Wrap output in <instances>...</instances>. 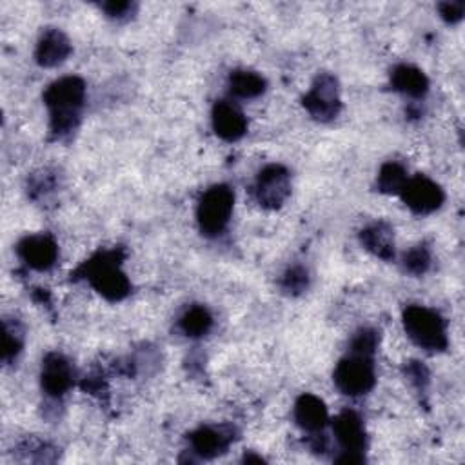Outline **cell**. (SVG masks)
Returning a JSON list of instances; mask_svg holds the SVG:
<instances>
[{
  "mask_svg": "<svg viewBox=\"0 0 465 465\" xmlns=\"http://www.w3.org/2000/svg\"><path fill=\"white\" fill-rule=\"evenodd\" d=\"M401 200L405 205L416 214H429L441 207L445 194L443 189L423 174H416L407 178L403 189L400 191Z\"/></svg>",
  "mask_w": 465,
  "mask_h": 465,
  "instance_id": "obj_8",
  "label": "cell"
},
{
  "mask_svg": "<svg viewBox=\"0 0 465 465\" xmlns=\"http://www.w3.org/2000/svg\"><path fill=\"white\" fill-rule=\"evenodd\" d=\"M332 430L340 447L343 449V454L363 456L361 450L367 445L365 427L354 411H341L332 421Z\"/></svg>",
  "mask_w": 465,
  "mask_h": 465,
  "instance_id": "obj_11",
  "label": "cell"
},
{
  "mask_svg": "<svg viewBox=\"0 0 465 465\" xmlns=\"http://www.w3.org/2000/svg\"><path fill=\"white\" fill-rule=\"evenodd\" d=\"M291 194L289 171L280 163L265 165L254 182V198L263 209H278Z\"/></svg>",
  "mask_w": 465,
  "mask_h": 465,
  "instance_id": "obj_7",
  "label": "cell"
},
{
  "mask_svg": "<svg viewBox=\"0 0 465 465\" xmlns=\"http://www.w3.org/2000/svg\"><path fill=\"white\" fill-rule=\"evenodd\" d=\"M234 205V193L231 187L218 183L209 187L196 207V220L202 234L218 236L227 227Z\"/></svg>",
  "mask_w": 465,
  "mask_h": 465,
  "instance_id": "obj_4",
  "label": "cell"
},
{
  "mask_svg": "<svg viewBox=\"0 0 465 465\" xmlns=\"http://www.w3.org/2000/svg\"><path fill=\"white\" fill-rule=\"evenodd\" d=\"M22 349V336L16 329H11L9 322L4 320V349H2V360L9 361L13 360Z\"/></svg>",
  "mask_w": 465,
  "mask_h": 465,
  "instance_id": "obj_24",
  "label": "cell"
},
{
  "mask_svg": "<svg viewBox=\"0 0 465 465\" xmlns=\"http://www.w3.org/2000/svg\"><path fill=\"white\" fill-rule=\"evenodd\" d=\"M403 327L409 338L425 351H443L449 343L445 320L423 305H409L403 311Z\"/></svg>",
  "mask_w": 465,
  "mask_h": 465,
  "instance_id": "obj_3",
  "label": "cell"
},
{
  "mask_svg": "<svg viewBox=\"0 0 465 465\" xmlns=\"http://www.w3.org/2000/svg\"><path fill=\"white\" fill-rule=\"evenodd\" d=\"M84 100L85 84L78 76H64L45 89L44 102L49 109V129L54 138H64L76 129Z\"/></svg>",
  "mask_w": 465,
  "mask_h": 465,
  "instance_id": "obj_1",
  "label": "cell"
},
{
  "mask_svg": "<svg viewBox=\"0 0 465 465\" xmlns=\"http://www.w3.org/2000/svg\"><path fill=\"white\" fill-rule=\"evenodd\" d=\"M265 78L249 69H236L229 74V89L238 98H256L265 91Z\"/></svg>",
  "mask_w": 465,
  "mask_h": 465,
  "instance_id": "obj_18",
  "label": "cell"
},
{
  "mask_svg": "<svg viewBox=\"0 0 465 465\" xmlns=\"http://www.w3.org/2000/svg\"><path fill=\"white\" fill-rule=\"evenodd\" d=\"M376 374L372 356L352 352L341 358L334 369V383L347 396H360L374 387Z\"/></svg>",
  "mask_w": 465,
  "mask_h": 465,
  "instance_id": "obj_5",
  "label": "cell"
},
{
  "mask_svg": "<svg viewBox=\"0 0 465 465\" xmlns=\"http://www.w3.org/2000/svg\"><path fill=\"white\" fill-rule=\"evenodd\" d=\"M407 374H409V378H411L412 381H416L418 385L425 383V381H427V378H429L427 369H425L423 365H420L418 361H411V365L407 367Z\"/></svg>",
  "mask_w": 465,
  "mask_h": 465,
  "instance_id": "obj_27",
  "label": "cell"
},
{
  "mask_svg": "<svg viewBox=\"0 0 465 465\" xmlns=\"http://www.w3.org/2000/svg\"><path fill=\"white\" fill-rule=\"evenodd\" d=\"M309 285V276L307 271L303 267H291L282 282V287L291 292V294H298L302 291H305Z\"/></svg>",
  "mask_w": 465,
  "mask_h": 465,
  "instance_id": "obj_23",
  "label": "cell"
},
{
  "mask_svg": "<svg viewBox=\"0 0 465 465\" xmlns=\"http://www.w3.org/2000/svg\"><path fill=\"white\" fill-rule=\"evenodd\" d=\"M378 345V332L374 329H360L352 341H351V351L352 352H360V354H367L372 356Z\"/></svg>",
  "mask_w": 465,
  "mask_h": 465,
  "instance_id": "obj_22",
  "label": "cell"
},
{
  "mask_svg": "<svg viewBox=\"0 0 465 465\" xmlns=\"http://www.w3.org/2000/svg\"><path fill=\"white\" fill-rule=\"evenodd\" d=\"M69 54H71V42L60 29L49 27L42 33V36L36 44V51H35V58H36L38 65L56 67Z\"/></svg>",
  "mask_w": 465,
  "mask_h": 465,
  "instance_id": "obj_14",
  "label": "cell"
},
{
  "mask_svg": "<svg viewBox=\"0 0 465 465\" xmlns=\"http://www.w3.org/2000/svg\"><path fill=\"white\" fill-rule=\"evenodd\" d=\"M430 265V252L425 245H416L403 254V269L411 274H423Z\"/></svg>",
  "mask_w": 465,
  "mask_h": 465,
  "instance_id": "obj_21",
  "label": "cell"
},
{
  "mask_svg": "<svg viewBox=\"0 0 465 465\" xmlns=\"http://www.w3.org/2000/svg\"><path fill=\"white\" fill-rule=\"evenodd\" d=\"M16 252L31 269L47 271L56 263L58 245L49 234H31L18 242Z\"/></svg>",
  "mask_w": 465,
  "mask_h": 465,
  "instance_id": "obj_9",
  "label": "cell"
},
{
  "mask_svg": "<svg viewBox=\"0 0 465 465\" xmlns=\"http://www.w3.org/2000/svg\"><path fill=\"white\" fill-rule=\"evenodd\" d=\"M302 102L309 114L320 122H329L336 118L341 107L338 80L329 73L318 74Z\"/></svg>",
  "mask_w": 465,
  "mask_h": 465,
  "instance_id": "obj_6",
  "label": "cell"
},
{
  "mask_svg": "<svg viewBox=\"0 0 465 465\" xmlns=\"http://www.w3.org/2000/svg\"><path fill=\"white\" fill-rule=\"evenodd\" d=\"M180 329L189 338L205 336L213 327V316L203 305H193L180 316Z\"/></svg>",
  "mask_w": 465,
  "mask_h": 465,
  "instance_id": "obj_19",
  "label": "cell"
},
{
  "mask_svg": "<svg viewBox=\"0 0 465 465\" xmlns=\"http://www.w3.org/2000/svg\"><path fill=\"white\" fill-rule=\"evenodd\" d=\"M440 15L445 22L449 24H456L463 18V11H465V2L458 0V2H443L438 5Z\"/></svg>",
  "mask_w": 465,
  "mask_h": 465,
  "instance_id": "obj_25",
  "label": "cell"
},
{
  "mask_svg": "<svg viewBox=\"0 0 465 465\" xmlns=\"http://www.w3.org/2000/svg\"><path fill=\"white\" fill-rule=\"evenodd\" d=\"M42 389L54 398L64 396L73 385V367L60 352H49L42 361Z\"/></svg>",
  "mask_w": 465,
  "mask_h": 465,
  "instance_id": "obj_10",
  "label": "cell"
},
{
  "mask_svg": "<svg viewBox=\"0 0 465 465\" xmlns=\"http://www.w3.org/2000/svg\"><path fill=\"white\" fill-rule=\"evenodd\" d=\"M391 85L394 91L411 98H421L429 91V80L423 71L405 64L392 69Z\"/></svg>",
  "mask_w": 465,
  "mask_h": 465,
  "instance_id": "obj_17",
  "label": "cell"
},
{
  "mask_svg": "<svg viewBox=\"0 0 465 465\" xmlns=\"http://www.w3.org/2000/svg\"><path fill=\"white\" fill-rule=\"evenodd\" d=\"M105 13H107V16H111V18H124V16H127L129 15V11H133V4L131 2H105V4H102L100 5Z\"/></svg>",
  "mask_w": 465,
  "mask_h": 465,
  "instance_id": "obj_26",
  "label": "cell"
},
{
  "mask_svg": "<svg viewBox=\"0 0 465 465\" xmlns=\"http://www.w3.org/2000/svg\"><path fill=\"white\" fill-rule=\"evenodd\" d=\"M329 420L325 403L314 394H302L294 403V421L309 432H318Z\"/></svg>",
  "mask_w": 465,
  "mask_h": 465,
  "instance_id": "obj_15",
  "label": "cell"
},
{
  "mask_svg": "<svg viewBox=\"0 0 465 465\" xmlns=\"http://www.w3.org/2000/svg\"><path fill=\"white\" fill-rule=\"evenodd\" d=\"M234 440L232 430L229 427H200L191 434V447L200 458H216L227 450L231 441Z\"/></svg>",
  "mask_w": 465,
  "mask_h": 465,
  "instance_id": "obj_13",
  "label": "cell"
},
{
  "mask_svg": "<svg viewBox=\"0 0 465 465\" xmlns=\"http://www.w3.org/2000/svg\"><path fill=\"white\" fill-rule=\"evenodd\" d=\"M407 173L403 165L396 162H387L381 165L380 174H378V189L387 194H400L407 182Z\"/></svg>",
  "mask_w": 465,
  "mask_h": 465,
  "instance_id": "obj_20",
  "label": "cell"
},
{
  "mask_svg": "<svg viewBox=\"0 0 465 465\" xmlns=\"http://www.w3.org/2000/svg\"><path fill=\"white\" fill-rule=\"evenodd\" d=\"M78 272L109 302H120L131 292V282L120 269L118 251H100Z\"/></svg>",
  "mask_w": 465,
  "mask_h": 465,
  "instance_id": "obj_2",
  "label": "cell"
},
{
  "mask_svg": "<svg viewBox=\"0 0 465 465\" xmlns=\"http://www.w3.org/2000/svg\"><path fill=\"white\" fill-rule=\"evenodd\" d=\"M213 129L225 142H236L247 133V120L240 107L229 100H220L213 107Z\"/></svg>",
  "mask_w": 465,
  "mask_h": 465,
  "instance_id": "obj_12",
  "label": "cell"
},
{
  "mask_svg": "<svg viewBox=\"0 0 465 465\" xmlns=\"http://www.w3.org/2000/svg\"><path fill=\"white\" fill-rule=\"evenodd\" d=\"M365 249L381 260L394 258V229L385 222H376L360 232Z\"/></svg>",
  "mask_w": 465,
  "mask_h": 465,
  "instance_id": "obj_16",
  "label": "cell"
}]
</instances>
